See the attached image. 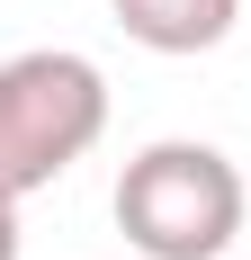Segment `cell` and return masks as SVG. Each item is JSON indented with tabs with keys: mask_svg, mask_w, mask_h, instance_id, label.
<instances>
[{
	"mask_svg": "<svg viewBox=\"0 0 251 260\" xmlns=\"http://www.w3.org/2000/svg\"><path fill=\"white\" fill-rule=\"evenodd\" d=\"M251 215V188L233 153L198 135H162L117 171V234L144 260H225Z\"/></svg>",
	"mask_w": 251,
	"mask_h": 260,
	"instance_id": "1",
	"label": "cell"
},
{
	"mask_svg": "<svg viewBox=\"0 0 251 260\" xmlns=\"http://www.w3.org/2000/svg\"><path fill=\"white\" fill-rule=\"evenodd\" d=\"M108 135V72L72 45L0 63V198H36Z\"/></svg>",
	"mask_w": 251,
	"mask_h": 260,
	"instance_id": "2",
	"label": "cell"
},
{
	"mask_svg": "<svg viewBox=\"0 0 251 260\" xmlns=\"http://www.w3.org/2000/svg\"><path fill=\"white\" fill-rule=\"evenodd\" d=\"M144 54H215L242 18V0H108Z\"/></svg>",
	"mask_w": 251,
	"mask_h": 260,
	"instance_id": "3",
	"label": "cell"
},
{
	"mask_svg": "<svg viewBox=\"0 0 251 260\" xmlns=\"http://www.w3.org/2000/svg\"><path fill=\"white\" fill-rule=\"evenodd\" d=\"M0 260H18V198H0Z\"/></svg>",
	"mask_w": 251,
	"mask_h": 260,
	"instance_id": "4",
	"label": "cell"
}]
</instances>
